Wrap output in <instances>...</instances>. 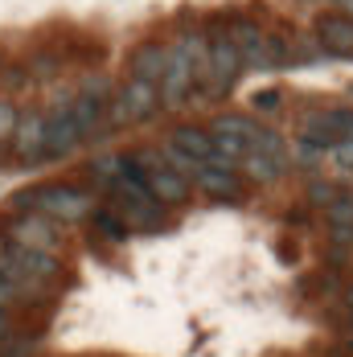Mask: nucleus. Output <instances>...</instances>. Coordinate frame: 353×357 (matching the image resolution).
I'll list each match as a JSON object with an SVG mask.
<instances>
[{"label":"nucleus","instance_id":"obj_1","mask_svg":"<svg viewBox=\"0 0 353 357\" xmlns=\"http://www.w3.org/2000/svg\"><path fill=\"white\" fill-rule=\"evenodd\" d=\"M13 210L17 214H41L58 226L66 222H87L95 214V193L91 189H78V185H62V181H50V185H33L25 193L13 197Z\"/></svg>","mask_w":353,"mask_h":357},{"label":"nucleus","instance_id":"obj_14","mask_svg":"<svg viewBox=\"0 0 353 357\" xmlns=\"http://www.w3.org/2000/svg\"><path fill=\"white\" fill-rule=\"evenodd\" d=\"M176 152H185L189 160H197V165H210L213 160V136L210 128H197V123H181V128H173L169 132V140Z\"/></svg>","mask_w":353,"mask_h":357},{"label":"nucleus","instance_id":"obj_21","mask_svg":"<svg viewBox=\"0 0 353 357\" xmlns=\"http://www.w3.org/2000/svg\"><path fill=\"white\" fill-rule=\"evenodd\" d=\"M324 222H329V226H353V193L350 189H341V193L324 206Z\"/></svg>","mask_w":353,"mask_h":357},{"label":"nucleus","instance_id":"obj_22","mask_svg":"<svg viewBox=\"0 0 353 357\" xmlns=\"http://www.w3.org/2000/svg\"><path fill=\"white\" fill-rule=\"evenodd\" d=\"M17 123H21V107H17L8 95H0V152L13 144V132H17Z\"/></svg>","mask_w":353,"mask_h":357},{"label":"nucleus","instance_id":"obj_19","mask_svg":"<svg viewBox=\"0 0 353 357\" xmlns=\"http://www.w3.org/2000/svg\"><path fill=\"white\" fill-rule=\"evenodd\" d=\"M250 152H259V156H271V160L287 165V140H283L280 132H271V128H259V132H255Z\"/></svg>","mask_w":353,"mask_h":357},{"label":"nucleus","instance_id":"obj_33","mask_svg":"<svg viewBox=\"0 0 353 357\" xmlns=\"http://www.w3.org/2000/svg\"><path fill=\"white\" fill-rule=\"evenodd\" d=\"M345 300H350V312H353V287H350V296H345Z\"/></svg>","mask_w":353,"mask_h":357},{"label":"nucleus","instance_id":"obj_5","mask_svg":"<svg viewBox=\"0 0 353 357\" xmlns=\"http://www.w3.org/2000/svg\"><path fill=\"white\" fill-rule=\"evenodd\" d=\"M206 37H210V78H206V95L218 99V95H230L234 82H239L247 70H243V58H239L230 33H226V25L210 29Z\"/></svg>","mask_w":353,"mask_h":357},{"label":"nucleus","instance_id":"obj_9","mask_svg":"<svg viewBox=\"0 0 353 357\" xmlns=\"http://www.w3.org/2000/svg\"><path fill=\"white\" fill-rule=\"evenodd\" d=\"M13 156L21 160V165H37V160H45V111L37 107H25L21 111V123H17V132H13Z\"/></svg>","mask_w":353,"mask_h":357},{"label":"nucleus","instance_id":"obj_17","mask_svg":"<svg viewBox=\"0 0 353 357\" xmlns=\"http://www.w3.org/2000/svg\"><path fill=\"white\" fill-rule=\"evenodd\" d=\"M91 230H95L99 238H107V243H128V238H132V230L123 226V218L115 214L111 206H95V214H91Z\"/></svg>","mask_w":353,"mask_h":357},{"label":"nucleus","instance_id":"obj_25","mask_svg":"<svg viewBox=\"0 0 353 357\" xmlns=\"http://www.w3.org/2000/svg\"><path fill=\"white\" fill-rule=\"evenodd\" d=\"M337 193H341V189H337L333 181H313V185H308V202H313V206H320V210H324Z\"/></svg>","mask_w":353,"mask_h":357},{"label":"nucleus","instance_id":"obj_26","mask_svg":"<svg viewBox=\"0 0 353 357\" xmlns=\"http://www.w3.org/2000/svg\"><path fill=\"white\" fill-rule=\"evenodd\" d=\"M54 74H58V58H50V54L29 58V78H54Z\"/></svg>","mask_w":353,"mask_h":357},{"label":"nucleus","instance_id":"obj_8","mask_svg":"<svg viewBox=\"0 0 353 357\" xmlns=\"http://www.w3.org/2000/svg\"><path fill=\"white\" fill-rule=\"evenodd\" d=\"M82 148V132L70 115V99H58L45 111V160H66Z\"/></svg>","mask_w":353,"mask_h":357},{"label":"nucleus","instance_id":"obj_30","mask_svg":"<svg viewBox=\"0 0 353 357\" xmlns=\"http://www.w3.org/2000/svg\"><path fill=\"white\" fill-rule=\"evenodd\" d=\"M13 328H17V324H13V312H0V341H4Z\"/></svg>","mask_w":353,"mask_h":357},{"label":"nucleus","instance_id":"obj_13","mask_svg":"<svg viewBox=\"0 0 353 357\" xmlns=\"http://www.w3.org/2000/svg\"><path fill=\"white\" fill-rule=\"evenodd\" d=\"M193 185H197L202 193L218 197V202H239V197H243V177H239L234 169H210V165H197Z\"/></svg>","mask_w":353,"mask_h":357},{"label":"nucleus","instance_id":"obj_27","mask_svg":"<svg viewBox=\"0 0 353 357\" xmlns=\"http://www.w3.org/2000/svg\"><path fill=\"white\" fill-rule=\"evenodd\" d=\"M329 156L337 160V169H341V173H353V140L333 144V152H329Z\"/></svg>","mask_w":353,"mask_h":357},{"label":"nucleus","instance_id":"obj_29","mask_svg":"<svg viewBox=\"0 0 353 357\" xmlns=\"http://www.w3.org/2000/svg\"><path fill=\"white\" fill-rule=\"evenodd\" d=\"M250 103H255V111L271 115V111H280V91H263V95H255Z\"/></svg>","mask_w":353,"mask_h":357},{"label":"nucleus","instance_id":"obj_28","mask_svg":"<svg viewBox=\"0 0 353 357\" xmlns=\"http://www.w3.org/2000/svg\"><path fill=\"white\" fill-rule=\"evenodd\" d=\"M13 308H25V304H21V296H17V287L0 280V312H13Z\"/></svg>","mask_w":353,"mask_h":357},{"label":"nucleus","instance_id":"obj_32","mask_svg":"<svg viewBox=\"0 0 353 357\" xmlns=\"http://www.w3.org/2000/svg\"><path fill=\"white\" fill-rule=\"evenodd\" d=\"M345 345H353V312H350V324H345Z\"/></svg>","mask_w":353,"mask_h":357},{"label":"nucleus","instance_id":"obj_11","mask_svg":"<svg viewBox=\"0 0 353 357\" xmlns=\"http://www.w3.org/2000/svg\"><path fill=\"white\" fill-rule=\"evenodd\" d=\"M165 66H169V45L165 41H140L128 54V78H140V82H152V86H160Z\"/></svg>","mask_w":353,"mask_h":357},{"label":"nucleus","instance_id":"obj_20","mask_svg":"<svg viewBox=\"0 0 353 357\" xmlns=\"http://www.w3.org/2000/svg\"><path fill=\"white\" fill-rule=\"evenodd\" d=\"M324 156H329L324 148L300 140V136H296V144L287 148V160H292V165H300V169H317V165H324Z\"/></svg>","mask_w":353,"mask_h":357},{"label":"nucleus","instance_id":"obj_4","mask_svg":"<svg viewBox=\"0 0 353 357\" xmlns=\"http://www.w3.org/2000/svg\"><path fill=\"white\" fill-rule=\"evenodd\" d=\"M111 95L115 91L107 86V78H87L78 86V95H70V115L78 123V132H82V144L99 140L107 132V103H111Z\"/></svg>","mask_w":353,"mask_h":357},{"label":"nucleus","instance_id":"obj_6","mask_svg":"<svg viewBox=\"0 0 353 357\" xmlns=\"http://www.w3.org/2000/svg\"><path fill=\"white\" fill-rule=\"evenodd\" d=\"M226 33L234 41L239 58H243V70H276V58H271L276 33H267L259 21H250V17H230V21H226Z\"/></svg>","mask_w":353,"mask_h":357},{"label":"nucleus","instance_id":"obj_23","mask_svg":"<svg viewBox=\"0 0 353 357\" xmlns=\"http://www.w3.org/2000/svg\"><path fill=\"white\" fill-rule=\"evenodd\" d=\"M156 152H160V160H165V165H169L173 173H181V177H185L189 185H193V173H197V160H189L185 152H176L173 144H165V148H156Z\"/></svg>","mask_w":353,"mask_h":357},{"label":"nucleus","instance_id":"obj_24","mask_svg":"<svg viewBox=\"0 0 353 357\" xmlns=\"http://www.w3.org/2000/svg\"><path fill=\"white\" fill-rule=\"evenodd\" d=\"M29 354H33V337H25L17 328L0 341V357H29Z\"/></svg>","mask_w":353,"mask_h":357},{"label":"nucleus","instance_id":"obj_18","mask_svg":"<svg viewBox=\"0 0 353 357\" xmlns=\"http://www.w3.org/2000/svg\"><path fill=\"white\" fill-rule=\"evenodd\" d=\"M210 132H222V136H239V140H255L259 123L250 115H239V111H226V115H213L210 119Z\"/></svg>","mask_w":353,"mask_h":357},{"label":"nucleus","instance_id":"obj_12","mask_svg":"<svg viewBox=\"0 0 353 357\" xmlns=\"http://www.w3.org/2000/svg\"><path fill=\"white\" fill-rule=\"evenodd\" d=\"M4 259L8 263H17L29 280H37V284H58L62 280V259L58 255H45V250H21V247H4Z\"/></svg>","mask_w":353,"mask_h":357},{"label":"nucleus","instance_id":"obj_16","mask_svg":"<svg viewBox=\"0 0 353 357\" xmlns=\"http://www.w3.org/2000/svg\"><path fill=\"white\" fill-rule=\"evenodd\" d=\"M123 169H128V152H103V156H95L87 165V177L95 185H103V189H111L115 181L123 177Z\"/></svg>","mask_w":353,"mask_h":357},{"label":"nucleus","instance_id":"obj_2","mask_svg":"<svg viewBox=\"0 0 353 357\" xmlns=\"http://www.w3.org/2000/svg\"><path fill=\"white\" fill-rule=\"evenodd\" d=\"M160 111V86L140 82V78H128L111 103H107V128H128V123H144Z\"/></svg>","mask_w":353,"mask_h":357},{"label":"nucleus","instance_id":"obj_10","mask_svg":"<svg viewBox=\"0 0 353 357\" xmlns=\"http://www.w3.org/2000/svg\"><path fill=\"white\" fill-rule=\"evenodd\" d=\"M313 37L320 41L324 54H333V58H353V21L345 13H320L317 25H313Z\"/></svg>","mask_w":353,"mask_h":357},{"label":"nucleus","instance_id":"obj_3","mask_svg":"<svg viewBox=\"0 0 353 357\" xmlns=\"http://www.w3.org/2000/svg\"><path fill=\"white\" fill-rule=\"evenodd\" d=\"M132 160H136V169H140L144 189H148L165 210L189 202V181L181 177V173H173V169L160 160V152H156V148H140V152H132Z\"/></svg>","mask_w":353,"mask_h":357},{"label":"nucleus","instance_id":"obj_31","mask_svg":"<svg viewBox=\"0 0 353 357\" xmlns=\"http://www.w3.org/2000/svg\"><path fill=\"white\" fill-rule=\"evenodd\" d=\"M333 4H337V13H345V17L353 21V0H333Z\"/></svg>","mask_w":353,"mask_h":357},{"label":"nucleus","instance_id":"obj_7","mask_svg":"<svg viewBox=\"0 0 353 357\" xmlns=\"http://www.w3.org/2000/svg\"><path fill=\"white\" fill-rule=\"evenodd\" d=\"M4 243L21 250H45V255H58L62 250V226L50 222L41 214H13L4 222Z\"/></svg>","mask_w":353,"mask_h":357},{"label":"nucleus","instance_id":"obj_15","mask_svg":"<svg viewBox=\"0 0 353 357\" xmlns=\"http://www.w3.org/2000/svg\"><path fill=\"white\" fill-rule=\"evenodd\" d=\"M239 173H243L247 181H255V185H276V181L287 173V165L271 160V156H259V152H247L243 165H239Z\"/></svg>","mask_w":353,"mask_h":357}]
</instances>
